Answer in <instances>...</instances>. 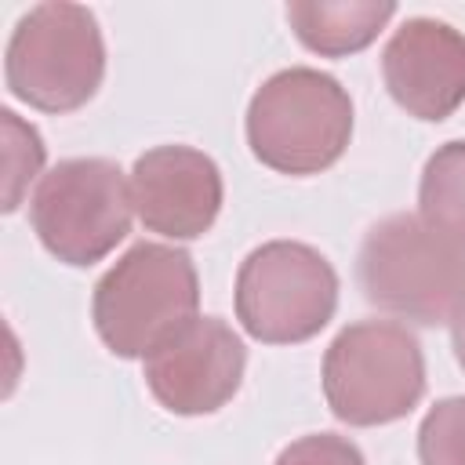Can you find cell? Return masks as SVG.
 <instances>
[{"mask_svg":"<svg viewBox=\"0 0 465 465\" xmlns=\"http://www.w3.org/2000/svg\"><path fill=\"white\" fill-rule=\"evenodd\" d=\"M363 298L418 327L450 323L465 302V243L432 229L421 214L374 222L356 254Z\"/></svg>","mask_w":465,"mask_h":465,"instance_id":"obj_1","label":"cell"},{"mask_svg":"<svg viewBox=\"0 0 465 465\" xmlns=\"http://www.w3.org/2000/svg\"><path fill=\"white\" fill-rule=\"evenodd\" d=\"M200 309L193 254L171 243H134L91 294V320L102 345L120 360H145Z\"/></svg>","mask_w":465,"mask_h":465,"instance_id":"obj_2","label":"cell"},{"mask_svg":"<svg viewBox=\"0 0 465 465\" xmlns=\"http://www.w3.org/2000/svg\"><path fill=\"white\" fill-rule=\"evenodd\" d=\"M247 145L269 171L305 178L334 167L352 138L349 91L312 65L272 73L247 105Z\"/></svg>","mask_w":465,"mask_h":465,"instance_id":"obj_3","label":"cell"},{"mask_svg":"<svg viewBox=\"0 0 465 465\" xmlns=\"http://www.w3.org/2000/svg\"><path fill=\"white\" fill-rule=\"evenodd\" d=\"M323 400L352 429L392 425L425 396V352L396 320H360L334 334L323 352Z\"/></svg>","mask_w":465,"mask_h":465,"instance_id":"obj_4","label":"cell"},{"mask_svg":"<svg viewBox=\"0 0 465 465\" xmlns=\"http://www.w3.org/2000/svg\"><path fill=\"white\" fill-rule=\"evenodd\" d=\"M7 91L40 113L87 105L105 80V40L84 4H36L11 29L4 54Z\"/></svg>","mask_w":465,"mask_h":465,"instance_id":"obj_5","label":"cell"},{"mask_svg":"<svg viewBox=\"0 0 465 465\" xmlns=\"http://www.w3.org/2000/svg\"><path fill=\"white\" fill-rule=\"evenodd\" d=\"M131 182L105 156L58 160L29 200V222L44 251L76 269L116 251L131 232Z\"/></svg>","mask_w":465,"mask_h":465,"instance_id":"obj_6","label":"cell"},{"mask_svg":"<svg viewBox=\"0 0 465 465\" xmlns=\"http://www.w3.org/2000/svg\"><path fill=\"white\" fill-rule=\"evenodd\" d=\"M338 309V272L309 243L269 240L236 272V320L262 345L316 338Z\"/></svg>","mask_w":465,"mask_h":465,"instance_id":"obj_7","label":"cell"},{"mask_svg":"<svg viewBox=\"0 0 465 465\" xmlns=\"http://www.w3.org/2000/svg\"><path fill=\"white\" fill-rule=\"evenodd\" d=\"M247 349L222 316H193L142 360L153 400L182 418L222 411L243 385Z\"/></svg>","mask_w":465,"mask_h":465,"instance_id":"obj_8","label":"cell"},{"mask_svg":"<svg viewBox=\"0 0 465 465\" xmlns=\"http://www.w3.org/2000/svg\"><path fill=\"white\" fill-rule=\"evenodd\" d=\"M134 214L149 232L167 240L203 236L225 200L218 163L193 145L145 149L131 167Z\"/></svg>","mask_w":465,"mask_h":465,"instance_id":"obj_9","label":"cell"},{"mask_svg":"<svg viewBox=\"0 0 465 465\" xmlns=\"http://www.w3.org/2000/svg\"><path fill=\"white\" fill-rule=\"evenodd\" d=\"M381 76L407 116L447 120L465 102V33L440 18H407L381 51Z\"/></svg>","mask_w":465,"mask_h":465,"instance_id":"obj_10","label":"cell"},{"mask_svg":"<svg viewBox=\"0 0 465 465\" xmlns=\"http://www.w3.org/2000/svg\"><path fill=\"white\" fill-rule=\"evenodd\" d=\"M396 15L392 0H294L287 22L294 36L323 58H345L378 40Z\"/></svg>","mask_w":465,"mask_h":465,"instance_id":"obj_11","label":"cell"},{"mask_svg":"<svg viewBox=\"0 0 465 465\" xmlns=\"http://www.w3.org/2000/svg\"><path fill=\"white\" fill-rule=\"evenodd\" d=\"M418 214L432 229L465 243V142H447L425 160L418 182Z\"/></svg>","mask_w":465,"mask_h":465,"instance_id":"obj_12","label":"cell"},{"mask_svg":"<svg viewBox=\"0 0 465 465\" xmlns=\"http://www.w3.org/2000/svg\"><path fill=\"white\" fill-rule=\"evenodd\" d=\"M421 465H465V396L436 400L418 425Z\"/></svg>","mask_w":465,"mask_h":465,"instance_id":"obj_13","label":"cell"},{"mask_svg":"<svg viewBox=\"0 0 465 465\" xmlns=\"http://www.w3.org/2000/svg\"><path fill=\"white\" fill-rule=\"evenodd\" d=\"M4 134H7V193H4V211H15L18 200H22V189L25 182L36 178V171L44 167V142L36 134L33 124H22L18 113L4 109Z\"/></svg>","mask_w":465,"mask_h":465,"instance_id":"obj_14","label":"cell"},{"mask_svg":"<svg viewBox=\"0 0 465 465\" xmlns=\"http://www.w3.org/2000/svg\"><path fill=\"white\" fill-rule=\"evenodd\" d=\"M272 465H367L360 447L338 432H312L287 443Z\"/></svg>","mask_w":465,"mask_h":465,"instance_id":"obj_15","label":"cell"},{"mask_svg":"<svg viewBox=\"0 0 465 465\" xmlns=\"http://www.w3.org/2000/svg\"><path fill=\"white\" fill-rule=\"evenodd\" d=\"M450 345H454V356H458V363L465 371V302H461V309L450 320Z\"/></svg>","mask_w":465,"mask_h":465,"instance_id":"obj_16","label":"cell"}]
</instances>
